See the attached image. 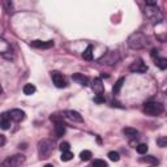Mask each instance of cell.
Returning <instances> with one entry per match:
<instances>
[{"label": "cell", "instance_id": "obj_1", "mask_svg": "<svg viewBox=\"0 0 167 167\" xmlns=\"http://www.w3.org/2000/svg\"><path fill=\"white\" fill-rule=\"evenodd\" d=\"M54 150V146H52V142L49 141V140H43L38 144V153H39V158L41 159H46L51 156Z\"/></svg>", "mask_w": 167, "mask_h": 167}, {"label": "cell", "instance_id": "obj_2", "mask_svg": "<svg viewBox=\"0 0 167 167\" xmlns=\"http://www.w3.org/2000/svg\"><path fill=\"white\" fill-rule=\"evenodd\" d=\"M144 111L149 115L157 116V115H161L163 112V106L158 102H146L144 105Z\"/></svg>", "mask_w": 167, "mask_h": 167}, {"label": "cell", "instance_id": "obj_3", "mask_svg": "<svg viewBox=\"0 0 167 167\" xmlns=\"http://www.w3.org/2000/svg\"><path fill=\"white\" fill-rule=\"evenodd\" d=\"M24 162H25V156L17 154V156L8 157L7 159L0 165V167H18V166H21Z\"/></svg>", "mask_w": 167, "mask_h": 167}, {"label": "cell", "instance_id": "obj_4", "mask_svg": "<svg viewBox=\"0 0 167 167\" xmlns=\"http://www.w3.org/2000/svg\"><path fill=\"white\" fill-rule=\"evenodd\" d=\"M146 43H148V41H146V38L141 33L133 34L132 37L129 38V41H128L129 47H132V49H137V50L138 49H142Z\"/></svg>", "mask_w": 167, "mask_h": 167}, {"label": "cell", "instance_id": "obj_5", "mask_svg": "<svg viewBox=\"0 0 167 167\" xmlns=\"http://www.w3.org/2000/svg\"><path fill=\"white\" fill-rule=\"evenodd\" d=\"M129 69L132 71V72H136V73H144L148 71V67L145 65V63L141 60V59H137L136 61H133L132 64H131Z\"/></svg>", "mask_w": 167, "mask_h": 167}, {"label": "cell", "instance_id": "obj_6", "mask_svg": "<svg viewBox=\"0 0 167 167\" xmlns=\"http://www.w3.org/2000/svg\"><path fill=\"white\" fill-rule=\"evenodd\" d=\"M51 78H52V81H54V84H55V86H56V87H65L67 86L65 78L63 77V74H60L59 72H52V73H51Z\"/></svg>", "mask_w": 167, "mask_h": 167}, {"label": "cell", "instance_id": "obj_7", "mask_svg": "<svg viewBox=\"0 0 167 167\" xmlns=\"http://www.w3.org/2000/svg\"><path fill=\"white\" fill-rule=\"evenodd\" d=\"M63 116L67 118V119H68V120H71V121H76V123L84 121L82 116L77 112V111H65V112L63 114Z\"/></svg>", "mask_w": 167, "mask_h": 167}, {"label": "cell", "instance_id": "obj_8", "mask_svg": "<svg viewBox=\"0 0 167 167\" xmlns=\"http://www.w3.org/2000/svg\"><path fill=\"white\" fill-rule=\"evenodd\" d=\"M9 127H11V116H9V114L4 112L0 115V128L7 131V129H9Z\"/></svg>", "mask_w": 167, "mask_h": 167}, {"label": "cell", "instance_id": "obj_9", "mask_svg": "<svg viewBox=\"0 0 167 167\" xmlns=\"http://www.w3.org/2000/svg\"><path fill=\"white\" fill-rule=\"evenodd\" d=\"M91 89L94 90V93L97 94V95L103 94V91H105L103 84H102V81L99 80V78H94V80L91 81Z\"/></svg>", "mask_w": 167, "mask_h": 167}, {"label": "cell", "instance_id": "obj_10", "mask_svg": "<svg viewBox=\"0 0 167 167\" xmlns=\"http://www.w3.org/2000/svg\"><path fill=\"white\" fill-rule=\"evenodd\" d=\"M9 116H11L12 120H14V121H21L25 119V112L20 109H14L9 112Z\"/></svg>", "mask_w": 167, "mask_h": 167}, {"label": "cell", "instance_id": "obj_11", "mask_svg": "<svg viewBox=\"0 0 167 167\" xmlns=\"http://www.w3.org/2000/svg\"><path fill=\"white\" fill-rule=\"evenodd\" d=\"M31 47H35V49H50V47L54 46L52 41H47V42H42V41H33L30 43Z\"/></svg>", "mask_w": 167, "mask_h": 167}, {"label": "cell", "instance_id": "obj_12", "mask_svg": "<svg viewBox=\"0 0 167 167\" xmlns=\"http://www.w3.org/2000/svg\"><path fill=\"white\" fill-rule=\"evenodd\" d=\"M55 121H56V125H55L56 136L58 137H61L63 134L65 133V125H64V123H63V121H58V120H55Z\"/></svg>", "mask_w": 167, "mask_h": 167}, {"label": "cell", "instance_id": "obj_13", "mask_svg": "<svg viewBox=\"0 0 167 167\" xmlns=\"http://www.w3.org/2000/svg\"><path fill=\"white\" fill-rule=\"evenodd\" d=\"M73 81H76V82H78L80 85H82V86H86L87 85V77H85L84 74H81V73H76V74H73Z\"/></svg>", "mask_w": 167, "mask_h": 167}, {"label": "cell", "instance_id": "obj_14", "mask_svg": "<svg viewBox=\"0 0 167 167\" xmlns=\"http://www.w3.org/2000/svg\"><path fill=\"white\" fill-rule=\"evenodd\" d=\"M124 81H125V78L121 77V78H119V80L116 81V84L114 85V87H112V93H114L115 95H118L119 93H120V90H121V87H123V84H124Z\"/></svg>", "mask_w": 167, "mask_h": 167}, {"label": "cell", "instance_id": "obj_15", "mask_svg": "<svg viewBox=\"0 0 167 167\" xmlns=\"http://www.w3.org/2000/svg\"><path fill=\"white\" fill-rule=\"evenodd\" d=\"M82 58L85 60H91L93 59V46H87V49L82 54Z\"/></svg>", "mask_w": 167, "mask_h": 167}, {"label": "cell", "instance_id": "obj_16", "mask_svg": "<svg viewBox=\"0 0 167 167\" xmlns=\"http://www.w3.org/2000/svg\"><path fill=\"white\" fill-rule=\"evenodd\" d=\"M123 133H124L125 136H128V137H136L138 134V131L134 129V128H124V129H123Z\"/></svg>", "mask_w": 167, "mask_h": 167}, {"label": "cell", "instance_id": "obj_17", "mask_svg": "<svg viewBox=\"0 0 167 167\" xmlns=\"http://www.w3.org/2000/svg\"><path fill=\"white\" fill-rule=\"evenodd\" d=\"M24 93L26 95H31L35 93V86L31 85V84H26L25 86H24Z\"/></svg>", "mask_w": 167, "mask_h": 167}, {"label": "cell", "instance_id": "obj_18", "mask_svg": "<svg viewBox=\"0 0 167 167\" xmlns=\"http://www.w3.org/2000/svg\"><path fill=\"white\" fill-rule=\"evenodd\" d=\"M136 150L138 154H145L146 152H148V145L146 144H138L136 146Z\"/></svg>", "mask_w": 167, "mask_h": 167}, {"label": "cell", "instance_id": "obj_19", "mask_svg": "<svg viewBox=\"0 0 167 167\" xmlns=\"http://www.w3.org/2000/svg\"><path fill=\"white\" fill-rule=\"evenodd\" d=\"M156 65H158L161 69L167 68V60L166 59H156Z\"/></svg>", "mask_w": 167, "mask_h": 167}, {"label": "cell", "instance_id": "obj_20", "mask_svg": "<svg viewBox=\"0 0 167 167\" xmlns=\"http://www.w3.org/2000/svg\"><path fill=\"white\" fill-rule=\"evenodd\" d=\"M73 158V154L71 153V152H63V154H61V161L63 162H68V161H71Z\"/></svg>", "mask_w": 167, "mask_h": 167}, {"label": "cell", "instance_id": "obj_21", "mask_svg": "<svg viewBox=\"0 0 167 167\" xmlns=\"http://www.w3.org/2000/svg\"><path fill=\"white\" fill-rule=\"evenodd\" d=\"M80 158L82 161H89L91 158V152H89V150H84V152H81V154H80Z\"/></svg>", "mask_w": 167, "mask_h": 167}, {"label": "cell", "instance_id": "obj_22", "mask_svg": "<svg viewBox=\"0 0 167 167\" xmlns=\"http://www.w3.org/2000/svg\"><path fill=\"white\" fill-rule=\"evenodd\" d=\"M109 158H110V161H112V162H118L120 159V156H119V153H116V152H110Z\"/></svg>", "mask_w": 167, "mask_h": 167}, {"label": "cell", "instance_id": "obj_23", "mask_svg": "<svg viewBox=\"0 0 167 167\" xmlns=\"http://www.w3.org/2000/svg\"><path fill=\"white\" fill-rule=\"evenodd\" d=\"M140 162H146V163H158L157 158H154V157H146V158H140Z\"/></svg>", "mask_w": 167, "mask_h": 167}, {"label": "cell", "instance_id": "obj_24", "mask_svg": "<svg viewBox=\"0 0 167 167\" xmlns=\"http://www.w3.org/2000/svg\"><path fill=\"white\" fill-rule=\"evenodd\" d=\"M93 167H107V163L102 159H95L93 162Z\"/></svg>", "mask_w": 167, "mask_h": 167}, {"label": "cell", "instance_id": "obj_25", "mask_svg": "<svg viewBox=\"0 0 167 167\" xmlns=\"http://www.w3.org/2000/svg\"><path fill=\"white\" fill-rule=\"evenodd\" d=\"M157 144L161 146V148H166L167 146V137H159L157 140Z\"/></svg>", "mask_w": 167, "mask_h": 167}, {"label": "cell", "instance_id": "obj_26", "mask_svg": "<svg viewBox=\"0 0 167 167\" xmlns=\"http://www.w3.org/2000/svg\"><path fill=\"white\" fill-rule=\"evenodd\" d=\"M69 149H71V146L68 142H61L60 144V150H61V153L63 152H69Z\"/></svg>", "mask_w": 167, "mask_h": 167}, {"label": "cell", "instance_id": "obj_27", "mask_svg": "<svg viewBox=\"0 0 167 167\" xmlns=\"http://www.w3.org/2000/svg\"><path fill=\"white\" fill-rule=\"evenodd\" d=\"M94 101L97 102V103H103L105 102V97H103V94H99V95H95V98H94Z\"/></svg>", "mask_w": 167, "mask_h": 167}, {"label": "cell", "instance_id": "obj_28", "mask_svg": "<svg viewBox=\"0 0 167 167\" xmlns=\"http://www.w3.org/2000/svg\"><path fill=\"white\" fill-rule=\"evenodd\" d=\"M5 142H7V140H5V136H3V134H0V146H4V145H5Z\"/></svg>", "mask_w": 167, "mask_h": 167}, {"label": "cell", "instance_id": "obj_29", "mask_svg": "<svg viewBox=\"0 0 167 167\" xmlns=\"http://www.w3.org/2000/svg\"><path fill=\"white\" fill-rule=\"evenodd\" d=\"M157 56H158V51H157V49H153L152 50V58L153 59H157Z\"/></svg>", "mask_w": 167, "mask_h": 167}, {"label": "cell", "instance_id": "obj_30", "mask_svg": "<svg viewBox=\"0 0 167 167\" xmlns=\"http://www.w3.org/2000/svg\"><path fill=\"white\" fill-rule=\"evenodd\" d=\"M45 167H54V166H52V165H46Z\"/></svg>", "mask_w": 167, "mask_h": 167}, {"label": "cell", "instance_id": "obj_31", "mask_svg": "<svg viewBox=\"0 0 167 167\" xmlns=\"http://www.w3.org/2000/svg\"><path fill=\"white\" fill-rule=\"evenodd\" d=\"M0 93H2V86H0Z\"/></svg>", "mask_w": 167, "mask_h": 167}]
</instances>
